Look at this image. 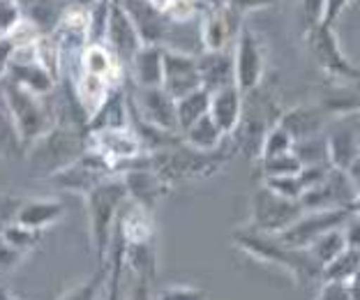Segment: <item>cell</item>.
Here are the masks:
<instances>
[{"mask_svg": "<svg viewBox=\"0 0 360 300\" xmlns=\"http://www.w3.org/2000/svg\"><path fill=\"white\" fill-rule=\"evenodd\" d=\"M233 245L252 256L255 261L275 266V268L291 275L298 285H312V282H323V266L316 263V259L309 254V249L291 247L280 236H270V233H261L252 226H240L233 231Z\"/></svg>", "mask_w": 360, "mask_h": 300, "instance_id": "cell-1", "label": "cell"}, {"mask_svg": "<svg viewBox=\"0 0 360 300\" xmlns=\"http://www.w3.org/2000/svg\"><path fill=\"white\" fill-rule=\"evenodd\" d=\"M233 152L236 150L229 139L224 143V148H219L215 152L196 150V148H190L185 141H178L176 145H169L165 150L148 152V155H146V164L174 188L176 183L206 181V178L215 176L217 171H222Z\"/></svg>", "mask_w": 360, "mask_h": 300, "instance_id": "cell-2", "label": "cell"}, {"mask_svg": "<svg viewBox=\"0 0 360 300\" xmlns=\"http://www.w3.org/2000/svg\"><path fill=\"white\" fill-rule=\"evenodd\" d=\"M84 199L88 206V231L90 240H93L97 263H106L109 261L113 229H116L120 210L129 201L127 188L120 176H113L109 181L97 185Z\"/></svg>", "mask_w": 360, "mask_h": 300, "instance_id": "cell-3", "label": "cell"}, {"mask_svg": "<svg viewBox=\"0 0 360 300\" xmlns=\"http://www.w3.org/2000/svg\"><path fill=\"white\" fill-rule=\"evenodd\" d=\"M0 97H3L10 118L19 132L23 148H28L37 139H42L51 129L58 125L56 116V104L49 102V95H35L26 88L16 86L14 81L5 79L0 84Z\"/></svg>", "mask_w": 360, "mask_h": 300, "instance_id": "cell-4", "label": "cell"}, {"mask_svg": "<svg viewBox=\"0 0 360 300\" xmlns=\"http://www.w3.org/2000/svg\"><path fill=\"white\" fill-rule=\"evenodd\" d=\"M88 152V129L58 123L51 132L28 145V162L37 174L51 178Z\"/></svg>", "mask_w": 360, "mask_h": 300, "instance_id": "cell-5", "label": "cell"}, {"mask_svg": "<svg viewBox=\"0 0 360 300\" xmlns=\"http://www.w3.org/2000/svg\"><path fill=\"white\" fill-rule=\"evenodd\" d=\"M305 42L314 63L321 67L326 74L342 81V84H354L360 81V67L349 60V56L342 48L335 26L319 23L305 30Z\"/></svg>", "mask_w": 360, "mask_h": 300, "instance_id": "cell-6", "label": "cell"}, {"mask_svg": "<svg viewBox=\"0 0 360 300\" xmlns=\"http://www.w3.org/2000/svg\"><path fill=\"white\" fill-rule=\"evenodd\" d=\"M302 215H305V208H302L300 201L282 199L275 192H270L266 185H261L252 197L248 226L261 233H270V236H280L291 224H296Z\"/></svg>", "mask_w": 360, "mask_h": 300, "instance_id": "cell-7", "label": "cell"}, {"mask_svg": "<svg viewBox=\"0 0 360 300\" xmlns=\"http://www.w3.org/2000/svg\"><path fill=\"white\" fill-rule=\"evenodd\" d=\"M88 150H93L100 157H104L116 171H122V169H127L132 162L148 155L143 141L139 139V134L134 132V127L88 132Z\"/></svg>", "mask_w": 360, "mask_h": 300, "instance_id": "cell-8", "label": "cell"}, {"mask_svg": "<svg viewBox=\"0 0 360 300\" xmlns=\"http://www.w3.org/2000/svg\"><path fill=\"white\" fill-rule=\"evenodd\" d=\"M129 111H132V118L141 120V123L150 125L155 129L180 134L176 100L162 86L160 88L134 86V95L129 97Z\"/></svg>", "mask_w": 360, "mask_h": 300, "instance_id": "cell-9", "label": "cell"}, {"mask_svg": "<svg viewBox=\"0 0 360 300\" xmlns=\"http://www.w3.org/2000/svg\"><path fill=\"white\" fill-rule=\"evenodd\" d=\"M233 60H236V86L248 95L261 88V81L266 74V48L261 37L250 26H245L236 37L233 44Z\"/></svg>", "mask_w": 360, "mask_h": 300, "instance_id": "cell-10", "label": "cell"}, {"mask_svg": "<svg viewBox=\"0 0 360 300\" xmlns=\"http://www.w3.org/2000/svg\"><path fill=\"white\" fill-rule=\"evenodd\" d=\"M113 176H120V174H116V169H113L104 157H100L93 150H88L77 162H72L70 167H65L63 171L53 174L49 181L53 185H58L60 190L84 194L86 197V194L93 192L97 185L109 181Z\"/></svg>", "mask_w": 360, "mask_h": 300, "instance_id": "cell-11", "label": "cell"}, {"mask_svg": "<svg viewBox=\"0 0 360 300\" xmlns=\"http://www.w3.org/2000/svg\"><path fill=\"white\" fill-rule=\"evenodd\" d=\"M351 220V213L345 208L340 210H305V215L300 217L296 224H291L284 233H280V238L291 247L309 249V245L321 238L323 233H328L333 229H342Z\"/></svg>", "mask_w": 360, "mask_h": 300, "instance_id": "cell-12", "label": "cell"}, {"mask_svg": "<svg viewBox=\"0 0 360 300\" xmlns=\"http://www.w3.org/2000/svg\"><path fill=\"white\" fill-rule=\"evenodd\" d=\"M120 178L127 188L129 201L146 210H150V213L158 208V204L171 190V185L165 181V178L160 174H155L153 169L146 164V155L141 159L132 162L127 169H122Z\"/></svg>", "mask_w": 360, "mask_h": 300, "instance_id": "cell-13", "label": "cell"}, {"mask_svg": "<svg viewBox=\"0 0 360 300\" xmlns=\"http://www.w3.org/2000/svg\"><path fill=\"white\" fill-rule=\"evenodd\" d=\"M243 28V16L231 7H206L201 12L199 37L203 51H226L229 44H236V37Z\"/></svg>", "mask_w": 360, "mask_h": 300, "instance_id": "cell-14", "label": "cell"}, {"mask_svg": "<svg viewBox=\"0 0 360 300\" xmlns=\"http://www.w3.org/2000/svg\"><path fill=\"white\" fill-rule=\"evenodd\" d=\"M162 88H165L176 102L196 91H201L203 84H201L196 56L165 46V81H162Z\"/></svg>", "mask_w": 360, "mask_h": 300, "instance_id": "cell-15", "label": "cell"}, {"mask_svg": "<svg viewBox=\"0 0 360 300\" xmlns=\"http://www.w3.org/2000/svg\"><path fill=\"white\" fill-rule=\"evenodd\" d=\"M14 81L16 86L26 88V91L35 93V95H51L58 86L49 72L37 63V56H35V44H28V46H16L14 53H12V60H10V67H7V77Z\"/></svg>", "mask_w": 360, "mask_h": 300, "instance_id": "cell-16", "label": "cell"}, {"mask_svg": "<svg viewBox=\"0 0 360 300\" xmlns=\"http://www.w3.org/2000/svg\"><path fill=\"white\" fill-rule=\"evenodd\" d=\"M354 199H356V190L349 181L347 171L330 169V174L326 176L323 183H319L316 188L302 194L300 204L305 210H340V208L349 210Z\"/></svg>", "mask_w": 360, "mask_h": 300, "instance_id": "cell-17", "label": "cell"}, {"mask_svg": "<svg viewBox=\"0 0 360 300\" xmlns=\"http://www.w3.org/2000/svg\"><path fill=\"white\" fill-rule=\"evenodd\" d=\"M104 44L111 48L113 56L122 63L129 65L136 56L139 48L143 46V39L139 35L136 26L129 19L127 10L122 7L120 0H111V14H109V26H106Z\"/></svg>", "mask_w": 360, "mask_h": 300, "instance_id": "cell-18", "label": "cell"}, {"mask_svg": "<svg viewBox=\"0 0 360 300\" xmlns=\"http://www.w3.org/2000/svg\"><path fill=\"white\" fill-rule=\"evenodd\" d=\"M120 3L127 10L132 23L136 26L143 44L165 46V39L171 28V19L165 12H160L150 0H120Z\"/></svg>", "mask_w": 360, "mask_h": 300, "instance_id": "cell-19", "label": "cell"}, {"mask_svg": "<svg viewBox=\"0 0 360 300\" xmlns=\"http://www.w3.org/2000/svg\"><path fill=\"white\" fill-rule=\"evenodd\" d=\"M328 118L330 113L326 111L323 104H298V107L282 111L277 123L293 136V141H302L321 134Z\"/></svg>", "mask_w": 360, "mask_h": 300, "instance_id": "cell-20", "label": "cell"}, {"mask_svg": "<svg viewBox=\"0 0 360 300\" xmlns=\"http://www.w3.org/2000/svg\"><path fill=\"white\" fill-rule=\"evenodd\" d=\"M199 60V74L203 88L212 95L224 88L236 86V60L233 51H201L196 56Z\"/></svg>", "mask_w": 360, "mask_h": 300, "instance_id": "cell-21", "label": "cell"}, {"mask_svg": "<svg viewBox=\"0 0 360 300\" xmlns=\"http://www.w3.org/2000/svg\"><path fill=\"white\" fill-rule=\"evenodd\" d=\"M243 111H245V93L238 86L224 88V91L210 95V118L222 129L226 139L238 129L243 120Z\"/></svg>", "mask_w": 360, "mask_h": 300, "instance_id": "cell-22", "label": "cell"}, {"mask_svg": "<svg viewBox=\"0 0 360 300\" xmlns=\"http://www.w3.org/2000/svg\"><path fill=\"white\" fill-rule=\"evenodd\" d=\"M129 74L136 88H160L165 81V46L143 44L129 63Z\"/></svg>", "mask_w": 360, "mask_h": 300, "instance_id": "cell-23", "label": "cell"}, {"mask_svg": "<svg viewBox=\"0 0 360 300\" xmlns=\"http://www.w3.org/2000/svg\"><path fill=\"white\" fill-rule=\"evenodd\" d=\"M79 72H88L109 81L113 88H122V63L106 44H90L81 56Z\"/></svg>", "mask_w": 360, "mask_h": 300, "instance_id": "cell-24", "label": "cell"}, {"mask_svg": "<svg viewBox=\"0 0 360 300\" xmlns=\"http://www.w3.org/2000/svg\"><path fill=\"white\" fill-rule=\"evenodd\" d=\"M132 127V111H129V97H125L122 88H116L100 111L88 120V132H102V129H122Z\"/></svg>", "mask_w": 360, "mask_h": 300, "instance_id": "cell-25", "label": "cell"}, {"mask_svg": "<svg viewBox=\"0 0 360 300\" xmlns=\"http://www.w3.org/2000/svg\"><path fill=\"white\" fill-rule=\"evenodd\" d=\"M65 215V206L60 199H23V204L16 213V224L30 226L35 231H44L56 222H60Z\"/></svg>", "mask_w": 360, "mask_h": 300, "instance_id": "cell-26", "label": "cell"}, {"mask_svg": "<svg viewBox=\"0 0 360 300\" xmlns=\"http://www.w3.org/2000/svg\"><path fill=\"white\" fill-rule=\"evenodd\" d=\"M328 141L330 167L347 171L349 164L360 157V125L358 127H338L333 134L326 136Z\"/></svg>", "mask_w": 360, "mask_h": 300, "instance_id": "cell-27", "label": "cell"}, {"mask_svg": "<svg viewBox=\"0 0 360 300\" xmlns=\"http://www.w3.org/2000/svg\"><path fill=\"white\" fill-rule=\"evenodd\" d=\"M180 136H183V141L190 145V148L203 150V152H215L219 148H224V143H226L224 132L215 125L210 113L203 116L199 123H194L190 129H185Z\"/></svg>", "mask_w": 360, "mask_h": 300, "instance_id": "cell-28", "label": "cell"}, {"mask_svg": "<svg viewBox=\"0 0 360 300\" xmlns=\"http://www.w3.org/2000/svg\"><path fill=\"white\" fill-rule=\"evenodd\" d=\"M176 109H178V129H180V134H183L185 129H190L194 123H199L203 116L210 113V93L206 88H201V91L178 100Z\"/></svg>", "mask_w": 360, "mask_h": 300, "instance_id": "cell-29", "label": "cell"}, {"mask_svg": "<svg viewBox=\"0 0 360 300\" xmlns=\"http://www.w3.org/2000/svg\"><path fill=\"white\" fill-rule=\"evenodd\" d=\"M347 247H349V240H347L345 226H342V229H333L328 233H323L321 238H316L312 245H309V254L316 259V263H321L326 268V266L333 263Z\"/></svg>", "mask_w": 360, "mask_h": 300, "instance_id": "cell-30", "label": "cell"}, {"mask_svg": "<svg viewBox=\"0 0 360 300\" xmlns=\"http://www.w3.org/2000/svg\"><path fill=\"white\" fill-rule=\"evenodd\" d=\"M360 270V247H347L333 263L323 268V282H347Z\"/></svg>", "mask_w": 360, "mask_h": 300, "instance_id": "cell-31", "label": "cell"}, {"mask_svg": "<svg viewBox=\"0 0 360 300\" xmlns=\"http://www.w3.org/2000/svg\"><path fill=\"white\" fill-rule=\"evenodd\" d=\"M293 152H296V157L300 159L302 167L330 164L328 141H326V136H312V139L296 141V145H293Z\"/></svg>", "mask_w": 360, "mask_h": 300, "instance_id": "cell-32", "label": "cell"}, {"mask_svg": "<svg viewBox=\"0 0 360 300\" xmlns=\"http://www.w3.org/2000/svg\"><path fill=\"white\" fill-rule=\"evenodd\" d=\"M296 141H293V136L286 132V129L275 123L273 127L268 129L266 139H264V145H261V155L259 159H268V157H277V155H284V152H291Z\"/></svg>", "mask_w": 360, "mask_h": 300, "instance_id": "cell-33", "label": "cell"}, {"mask_svg": "<svg viewBox=\"0 0 360 300\" xmlns=\"http://www.w3.org/2000/svg\"><path fill=\"white\" fill-rule=\"evenodd\" d=\"M261 174L264 178H280V176H296L302 171L300 159L296 157V152H284V155L277 157H268V159H259Z\"/></svg>", "mask_w": 360, "mask_h": 300, "instance_id": "cell-34", "label": "cell"}, {"mask_svg": "<svg viewBox=\"0 0 360 300\" xmlns=\"http://www.w3.org/2000/svg\"><path fill=\"white\" fill-rule=\"evenodd\" d=\"M42 233L44 231H35L30 229V226H23V224H10L7 229L3 231V238L10 242L14 249H19V252L28 254L30 249L37 247V242L42 240Z\"/></svg>", "mask_w": 360, "mask_h": 300, "instance_id": "cell-35", "label": "cell"}, {"mask_svg": "<svg viewBox=\"0 0 360 300\" xmlns=\"http://www.w3.org/2000/svg\"><path fill=\"white\" fill-rule=\"evenodd\" d=\"M106 278H109V261L100 263V268L90 280H86L84 285H79L77 289H72L70 294H65L60 300H97L100 291L106 285Z\"/></svg>", "mask_w": 360, "mask_h": 300, "instance_id": "cell-36", "label": "cell"}, {"mask_svg": "<svg viewBox=\"0 0 360 300\" xmlns=\"http://www.w3.org/2000/svg\"><path fill=\"white\" fill-rule=\"evenodd\" d=\"M264 185L270 192H275L277 197L289 199V201H300L302 194H305V185L300 181V174L280 176V178H264Z\"/></svg>", "mask_w": 360, "mask_h": 300, "instance_id": "cell-37", "label": "cell"}, {"mask_svg": "<svg viewBox=\"0 0 360 300\" xmlns=\"http://www.w3.org/2000/svg\"><path fill=\"white\" fill-rule=\"evenodd\" d=\"M23 19L26 16H23L21 0H0V39L10 37Z\"/></svg>", "mask_w": 360, "mask_h": 300, "instance_id": "cell-38", "label": "cell"}, {"mask_svg": "<svg viewBox=\"0 0 360 300\" xmlns=\"http://www.w3.org/2000/svg\"><path fill=\"white\" fill-rule=\"evenodd\" d=\"M155 300H206V291L190 285H176L160 291Z\"/></svg>", "mask_w": 360, "mask_h": 300, "instance_id": "cell-39", "label": "cell"}, {"mask_svg": "<svg viewBox=\"0 0 360 300\" xmlns=\"http://www.w3.org/2000/svg\"><path fill=\"white\" fill-rule=\"evenodd\" d=\"M300 7H302V19H305V28H312L326 21L328 0H300Z\"/></svg>", "mask_w": 360, "mask_h": 300, "instance_id": "cell-40", "label": "cell"}, {"mask_svg": "<svg viewBox=\"0 0 360 300\" xmlns=\"http://www.w3.org/2000/svg\"><path fill=\"white\" fill-rule=\"evenodd\" d=\"M23 256H26V254L19 252V249H14L10 242L3 238V233H0V273L14 270L16 266L23 261Z\"/></svg>", "mask_w": 360, "mask_h": 300, "instance_id": "cell-41", "label": "cell"}, {"mask_svg": "<svg viewBox=\"0 0 360 300\" xmlns=\"http://www.w3.org/2000/svg\"><path fill=\"white\" fill-rule=\"evenodd\" d=\"M23 204V199L16 197H0V233H3L7 226L16 222V213Z\"/></svg>", "mask_w": 360, "mask_h": 300, "instance_id": "cell-42", "label": "cell"}, {"mask_svg": "<svg viewBox=\"0 0 360 300\" xmlns=\"http://www.w3.org/2000/svg\"><path fill=\"white\" fill-rule=\"evenodd\" d=\"M277 0H226V7H231V10L236 14H250V12H255V10H264V7H270V5H275Z\"/></svg>", "mask_w": 360, "mask_h": 300, "instance_id": "cell-43", "label": "cell"}, {"mask_svg": "<svg viewBox=\"0 0 360 300\" xmlns=\"http://www.w3.org/2000/svg\"><path fill=\"white\" fill-rule=\"evenodd\" d=\"M316 300H351L347 285L342 282H323Z\"/></svg>", "mask_w": 360, "mask_h": 300, "instance_id": "cell-44", "label": "cell"}, {"mask_svg": "<svg viewBox=\"0 0 360 300\" xmlns=\"http://www.w3.org/2000/svg\"><path fill=\"white\" fill-rule=\"evenodd\" d=\"M150 285H153L150 278H134V285H132V291H129L127 300H155Z\"/></svg>", "mask_w": 360, "mask_h": 300, "instance_id": "cell-45", "label": "cell"}, {"mask_svg": "<svg viewBox=\"0 0 360 300\" xmlns=\"http://www.w3.org/2000/svg\"><path fill=\"white\" fill-rule=\"evenodd\" d=\"M14 48H16V44L12 42L10 37L0 39V84H3L5 77H7V67H10V60H12Z\"/></svg>", "mask_w": 360, "mask_h": 300, "instance_id": "cell-46", "label": "cell"}, {"mask_svg": "<svg viewBox=\"0 0 360 300\" xmlns=\"http://www.w3.org/2000/svg\"><path fill=\"white\" fill-rule=\"evenodd\" d=\"M354 3V0H328V7H326V21L328 26H335V21L340 19L342 14L347 12V7Z\"/></svg>", "mask_w": 360, "mask_h": 300, "instance_id": "cell-47", "label": "cell"}, {"mask_svg": "<svg viewBox=\"0 0 360 300\" xmlns=\"http://www.w3.org/2000/svg\"><path fill=\"white\" fill-rule=\"evenodd\" d=\"M345 233H347L349 247H360V217L351 215L349 224L345 226Z\"/></svg>", "mask_w": 360, "mask_h": 300, "instance_id": "cell-48", "label": "cell"}, {"mask_svg": "<svg viewBox=\"0 0 360 300\" xmlns=\"http://www.w3.org/2000/svg\"><path fill=\"white\" fill-rule=\"evenodd\" d=\"M347 176H349L351 185H354L356 194H360V157H356V159L349 164V169H347Z\"/></svg>", "mask_w": 360, "mask_h": 300, "instance_id": "cell-49", "label": "cell"}, {"mask_svg": "<svg viewBox=\"0 0 360 300\" xmlns=\"http://www.w3.org/2000/svg\"><path fill=\"white\" fill-rule=\"evenodd\" d=\"M347 289H349V296L351 300H360V270L347 282Z\"/></svg>", "mask_w": 360, "mask_h": 300, "instance_id": "cell-50", "label": "cell"}, {"mask_svg": "<svg viewBox=\"0 0 360 300\" xmlns=\"http://www.w3.org/2000/svg\"><path fill=\"white\" fill-rule=\"evenodd\" d=\"M150 3H153L155 7H158L160 12H165V14H167V12L171 10V7L176 5V0H150Z\"/></svg>", "mask_w": 360, "mask_h": 300, "instance_id": "cell-51", "label": "cell"}, {"mask_svg": "<svg viewBox=\"0 0 360 300\" xmlns=\"http://www.w3.org/2000/svg\"><path fill=\"white\" fill-rule=\"evenodd\" d=\"M349 213L354 215V217H360V194H356V199L351 201V206H349Z\"/></svg>", "mask_w": 360, "mask_h": 300, "instance_id": "cell-52", "label": "cell"}, {"mask_svg": "<svg viewBox=\"0 0 360 300\" xmlns=\"http://www.w3.org/2000/svg\"><path fill=\"white\" fill-rule=\"evenodd\" d=\"M0 300H19V298H14L7 289H0Z\"/></svg>", "mask_w": 360, "mask_h": 300, "instance_id": "cell-53", "label": "cell"}, {"mask_svg": "<svg viewBox=\"0 0 360 300\" xmlns=\"http://www.w3.org/2000/svg\"><path fill=\"white\" fill-rule=\"evenodd\" d=\"M219 5H226V0H208V7H219Z\"/></svg>", "mask_w": 360, "mask_h": 300, "instance_id": "cell-54", "label": "cell"}]
</instances>
